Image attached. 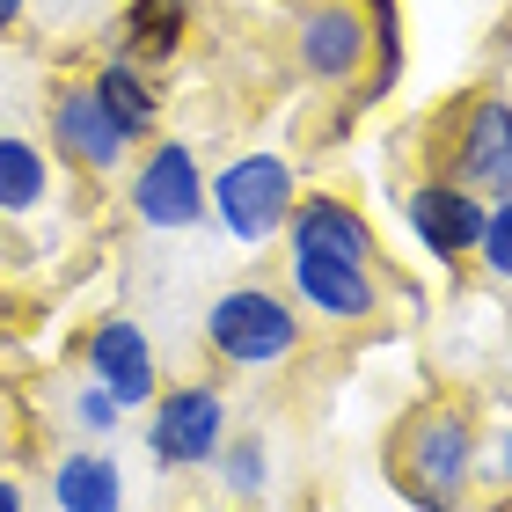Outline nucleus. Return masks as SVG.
I'll return each instance as SVG.
<instances>
[{
	"label": "nucleus",
	"instance_id": "21",
	"mask_svg": "<svg viewBox=\"0 0 512 512\" xmlns=\"http://www.w3.org/2000/svg\"><path fill=\"white\" fill-rule=\"evenodd\" d=\"M22 22V0H0V30H15Z\"/></svg>",
	"mask_w": 512,
	"mask_h": 512
},
{
	"label": "nucleus",
	"instance_id": "12",
	"mask_svg": "<svg viewBox=\"0 0 512 512\" xmlns=\"http://www.w3.org/2000/svg\"><path fill=\"white\" fill-rule=\"evenodd\" d=\"M286 242L308 256H344V264H374V227H366L344 198H293L286 213Z\"/></svg>",
	"mask_w": 512,
	"mask_h": 512
},
{
	"label": "nucleus",
	"instance_id": "19",
	"mask_svg": "<svg viewBox=\"0 0 512 512\" xmlns=\"http://www.w3.org/2000/svg\"><path fill=\"white\" fill-rule=\"evenodd\" d=\"M74 417H81L88 432H110V425L125 417V403H118V395H110V388L96 381V388H81V395H74Z\"/></svg>",
	"mask_w": 512,
	"mask_h": 512
},
{
	"label": "nucleus",
	"instance_id": "15",
	"mask_svg": "<svg viewBox=\"0 0 512 512\" xmlns=\"http://www.w3.org/2000/svg\"><path fill=\"white\" fill-rule=\"evenodd\" d=\"M44 191H52V169H44L37 139L0 132V213H37Z\"/></svg>",
	"mask_w": 512,
	"mask_h": 512
},
{
	"label": "nucleus",
	"instance_id": "10",
	"mask_svg": "<svg viewBox=\"0 0 512 512\" xmlns=\"http://www.w3.org/2000/svg\"><path fill=\"white\" fill-rule=\"evenodd\" d=\"M410 235L425 242L439 264H461V256H476V242H483V198L454 176L417 183L410 191Z\"/></svg>",
	"mask_w": 512,
	"mask_h": 512
},
{
	"label": "nucleus",
	"instance_id": "22",
	"mask_svg": "<svg viewBox=\"0 0 512 512\" xmlns=\"http://www.w3.org/2000/svg\"><path fill=\"white\" fill-rule=\"evenodd\" d=\"M0 512H22V491H15V483H0Z\"/></svg>",
	"mask_w": 512,
	"mask_h": 512
},
{
	"label": "nucleus",
	"instance_id": "17",
	"mask_svg": "<svg viewBox=\"0 0 512 512\" xmlns=\"http://www.w3.org/2000/svg\"><path fill=\"white\" fill-rule=\"evenodd\" d=\"M213 461H220V483H227L242 505L271 491V447H264V439H220Z\"/></svg>",
	"mask_w": 512,
	"mask_h": 512
},
{
	"label": "nucleus",
	"instance_id": "1",
	"mask_svg": "<svg viewBox=\"0 0 512 512\" xmlns=\"http://www.w3.org/2000/svg\"><path fill=\"white\" fill-rule=\"evenodd\" d=\"M476 461H483V439L461 403H417L388 432V483L417 512H461L476 491Z\"/></svg>",
	"mask_w": 512,
	"mask_h": 512
},
{
	"label": "nucleus",
	"instance_id": "9",
	"mask_svg": "<svg viewBox=\"0 0 512 512\" xmlns=\"http://www.w3.org/2000/svg\"><path fill=\"white\" fill-rule=\"evenodd\" d=\"M366 52H374V22H366L352 0H315L308 15H300V66H308L315 81H359Z\"/></svg>",
	"mask_w": 512,
	"mask_h": 512
},
{
	"label": "nucleus",
	"instance_id": "3",
	"mask_svg": "<svg viewBox=\"0 0 512 512\" xmlns=\"http://www.w3.org/2000/svg\"><path fill=\"white\" fill-rule=\"evenodd\" d=\"M286 213H293V169H286L278 154H235V161L213 176V220H220L242 249L286 235Z\"/></svg>",
	"mask_w": 512,
	"mask_h": 512
},
{
	"label": "nucleus",
	"instance_id": "14",
	"mask_svg": "<svg viewBox=\"0 0 512 512\" xmlns=\"http://www.w3.org/2000/svg\"><path fill=\"white\" fill-rule=\"evenodd\" d=\"M183 22H191V0H132L125 30H118V44H125L118 59H169L183 44Z\"/></svg>",
	"mask_w": 512,
	"mask_h": 512
},
{
	"label": "nucleus",
	"instance_id": "7",
	"mask_svg": "<svg viewBox=\"0 0 512 512\" xmlns=\"http://www.w3.org/2000/svg\"><path fill=\"white\" fill-rule=\"evenodd\" d=\"M286 300H293V308H308V315H322V322H366V315L381 308V286H374V271H366V264L293 249Z\"/></svg>",
	"mask_w": 512,
	"mask_h": 512
},
{
	"label": "nucleus",
	"instance_id": "4",
	"mask_svg": "<svg viewBox=\"0 0 512 512\" xmlns=\"http://www.w3.org/2000/svg\"><path fill=\"white\" fill-rule=\"evenodd\" d=\"M132 213L154 227V235H183V227L205 220V169L191 147H176V139H161V147L139 161L132 176Z\"/></svg>",
	"mask_w": 512,
	"mask_h": 512
},
{
	"label": "nucleus",
	"instance_id": "5",
	"mask_svg": "<svg viewBox=\"0 0 512 512\" xmlns=\"http://www.w3.org/2000/svg\"><path fill=\"white\" fill-rule=\"evenodd\" d=\"M220 439H227V403H220V388H169L154 403V432H147V447L161 469H205V461L220 454Z\"/></svg>",
	"mask_w": 512,
	"mask_h": 512
},
{
	"label": "nucleus",
	"instance_id": "16",
	"mask_svg": "<svg viewBox=\"0 0 512 512\" xmlns=\"http://www.w3.org/2000/svg\"><path fill=\"white\" fill-rule=\"evenodd\" d=\"M96 96L110 103V118H118L132 139H147V132H154V110H161V96H154V81L139 74V59H110L103 74H96Z\"/></svg>",
	"mask_w": 512,
	"mask_h": 512
},
{
	"label": "nucleus",
	"instance_id": "6",
	"mask_svg": "<svg viewBox=\"0 0 512 512\" xmlns=\"http://www.w3.org/2000/svg\"><path fill=\"white\" fill-rule=\"evenodd\" d=\"M52 147L66 161H81V169H125V154H132V132L110 118V103L96 96V81H74V88H59L52 96Z\"/></svg>",
	"mask_w": 512,
	"mask_h": 512
},
{
	"label": "nucleus",
	"instance_id": "13",
	"mask_svg": "<svg viewBox=\"0 0 512 512\" xmlns=\"http://www.w3.org/2000/svg\"><path fill=\"white\" fill-rule=\"evenodd\" d=\"M52 505L59 512H125V469L103 447H81L52 469Z\"/></svg>",
	"mask_w": 512,
	"mask_h": 512
},
{
	"label": "nucleus",
	"instance_id": "2",
	"mask_svg": "<svg viewBox=\"0 0 512 512\" xmlns=\"http://www.w3.org/2000/svg\"><path fill=\"white\" fill-rule=\"evenodd\" d=\"M205 344L227 366H286L300 352V308L271 286H227L205 308Z\"/></svg>",
	"mask_w": 512,
	"mask_h": 512
},
{
	"label": "nucleus",
	"instance_id": "8",
	"mask_svg": "<svg viewBox=\"0 0 512 512\" xmlns=\"http://www.w3.org/2000/svg\"><path fill=\"white\" fill-rule=\"evenodd\" d=\"M454 183L469 191H512V103L505 96H476L461 110V132H454Z\"/></svg>",
	"mask_w": 512,
	"mask_h": 512
},
{
	"label": "nucleus",
	"instance_id": "11",
	"mask_svg": "<svg viewBox=\"0 0 512 512\" xmlns=\"http://www.w3.org/2000/svg\"><path fill=\"white\" fill-rule=\"evenodd\" d=\"M88 374L118 395L125 410L154 403V344H147V330L125 322V315L96 322V330H88Z\"/></svg>",
	"mask_w": 512,
	"mask_h": 512
},
{
	"label": "nucleus",
	"instance_id": "20",
	"mask_svg": "<svg viewBox=\"0 0 512 512\" xmlns=\"http://www.w3.org/2000/svg\"><path fill=\"white\" fill-rule=\"evenodd\" d=\"M491 476H498V491L512 498V425H505V439H498V461H491Z\"/></svg>",
	"mask_w": 512,
	"mask_h": 512
},
{
	"label": "nucleus",
	"instance_id": "23",
	"mask_svg": "<svg viewBox=\"0 0 512 512\" xmlns=\"http://www.w3.org/2000/svg\"><path fill=\"white\" fill-rule=\"evenodd\" d=\"M374 8H395V0H374Z\"/></svg>",
	"mask_w": 512,
	"mask_h": 512
},
{
	"label": "nucleus",
	"instance_id": "18",
	"mask_svg": "<svg viewBox=\"0 0 512 512\" xmlns=\"http://www.w3.org/2000/svg\"><path fill=\"white\" fill-rule=\"evenodd\" d=\"M476 256H483V271H491L498 286H512V191L483 205V242H476Z\"/></svg>",
	"mask_w": 512,
	"mask_h": 512
}]
</instances>
